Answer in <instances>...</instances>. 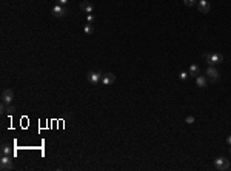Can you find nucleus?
I'll return each mask as SVG.
<instances>
[{
    "label": "nucleus",
    "instance_id": "nucleus-1",
    "mask_svg": "<svg viewBox=\"0 0 231 171\" xmlns=\"http://www.w3.org/2000/svg\"><path fill=\"white\" fill-rule=\"evenodd\" d=\"M203 59L207 60V63L210 66H214V65L224 62V56L219 54V52H205V54H203Z\"/></svg>",
    "mask_w": 231,
    "mask_h": 171
},
{
    "label": "nucleus",
    "instance_id": "nucleus-2",
    "mask_svg": "<svg viewBox=\"0 0 231 171\" xmlns=\"http://www.w3.org/2000/svg\"><path fill=\"white\" fill-rule=\"evenodd\" d=\"M14 168V164L10 156H2V159H0V170L3 171H10Z\"/></svg>",
    "mask_w": 231,
    "mask_h": 171
},
{
    "label": "nucleus",
    "instance_id": "nucleus-3",
    "mask_svg": "<svg viewBox=\"0 0 231 171\" xmlns=\"http://www.w3.org/2000/svg\"><path fill=\"white\" fill-rule=\"evenodd\" d=\"M102 77H103V74L100 71H90V73H88V82L96 85V83L102 82Z\"/></svg>",
    "mask_w": 231,
    "mask_h": 171
},
{
    "label": "nucleus",
    "instance_id": "nucleus-4",
    "mask_svg": "<svg viewBox=\"0 0 231 171\" xmlns=\"http://www.w3.org/2000/svg\"><path fill=\"white\" fill-rule=\"evenodd\" d=\"M51 13H52V15H54V17H59V19H60V17H65V15H66L68 8L63 6V5H59V3H57V5L51 10Z\"/></svg>",
    "mask_w": 231,
    "mask_h": 171
},
{
    "label": "nucleus",
    "instance_id": "nucleus-5",
    "mask_svg": "<svg viewBox=\"0 0 231 171\" xmlns=\"http://www.w3.org/2000/svg\"><path fill=\"white\" fill-rule=\"evenodd\" d=\"M214 165H216V168H217V170L225 171V170H228V168H230V160H228V159H225V157H219V159H216V160H214Z\"/></svg>",
    "mask_w": 231,
    "mask_h": 171
},
{
    "label": "nucleus",
    "instance_id": "nucleus-6",
    "mask_svg": "<svg viewBox=\"0 0 231 171\" xmlns=\"http://www.w3.org/2000/svg\"><path fill=\"white\" fill-rule=\"evenodd\" d=\"M219 77H220V74H219V71H217L214 66H210V68H207V79H210L213 83H214V82H217V80H219Z\"/></svg>",
    "mask_w": 231,
    "mask_h": 171
},
{
    "label": "nucleus",
    "instance_id": "nucleus-7",
    "mask_svg": "<svg viewBox=\"0 0 231 171\" xmlns=\"http://www.w3.org/2000/svg\"><path fill=\"white\" fill-rule=\"evenodd\" d=\"M14 99V93L13 89H3L2 91V102H5L6 105H10Z\"/></svg>",
    "mask_w": 231,
    "mask_h": 171
},
{
    "label": "nucleus",
    "instance_id": "nucleus-8",
    "mask_svg": "<svg viewBox=\"0 0 231 171\" xmlns=\"http://www.w3.org/2000/svg\"><path fill=\"white\" fill-rule=\"evenodd\" d=\"M197 8H199V11L202 14L210 13V3H208V0H199V2H197Z\"/></svg>",
    "mask_w": 231,
    "mask_h": 171
},
{
    "label": "nucleus",
    "instance_id": "nucleus-9",
    "mask_svg": "<svg viewBox=\"0 0 231 171\" xmlns=\"http://www.w3.org/2000/svg\"><path fill=\"white\" fill-rule=\"evenodd\" d=\"M114 82H116V74H113V73L103 74V77H102V83L103 85H111Z\"/></svg>",
    "mask_w": 231,
    "mask_h": 171
},
{
    "label": "nucleus",
    "instance_id": "nucleus-10",
    "mask_svg": "<svg viewBox=\"0 0 231 171\" xmlns=\"http://www.w3.org/2000/svg\"><path fill=\"white\" fill-rule=\"evenodd\" d=\"M80 10H82L83 13L91 14V13L94 11V6H93V3H90V2H86V0H83V2L80 3Z\"/></svg>",
    "mask_w": 231,
    "mask_h": 171
},
{
    "label": "nucleus",
    "instance_id": "nucleus-11",
    "mask_svg": "<svg viewBox=\"0 0 231 171\" xmlns=\"http://www.w3.org/2000/svg\"><path fill=\"white\" fill-rule=\"evenodd\" d=\"M207 83H208L207 76H197V77H196V85H197L199 88H207Z\"/></svg>",
    "mask_w": 231,
    "mask_h": 171
},
{
    "label": "nucleus",
    "instance_id": "nucleus-12",
    "mask_svg": "<svg viewBox=\"0 0 231 171\" xmlns=\"http://www.w3.org/2000/svg\"><path fill=\"white\" fill-rule=\"evenodd\" d=\"M188 74L193 76V77H194V76L197 77V76L200 74V68H199V65H191V66L188 68Z\"/></svg>",
    "mask_w": 231,
    "mask_h": 171
},
{
    "label": "nucleus",
    "instance_id": "nucleus-13",
    "mask_svg": "<svg viewBox=\"0 0 231 171\" xmlns=\"http://www.w3.org/2000/svg\"><path fill=\"white\" fill-rule=\"evenodd\" d=\"M2 156H10L11 154V148H10V145H2Z\"/></svg>",
    "mask_w": 231,
    "mask_h": 171
},
{
    "label": "nucleus",
    "instance_id": "nucleus-14",
    "mask_svg": "<svg viewBox=\"0 0 231 171\" xmlns=\"http://www.w3.org/2000/svg\"><path fill=\"white\" fill-rule=\"evenodd\" d=\"M83 31H85V34H93V26H91L90 23H88V25L85 26V28H83Z\"/></svg>",
    "mask_w": 231,
    "mask_h": 171
},
{
    "label": "nucleus",
    "instance_id": "nucleus-15",
    "mask_svg": "<svg viewBox=\"0 0 231 171\" xmlns=\"http://www.w3.org/2000/svg\"><path fill=\"white\" fill-rule=\"evenodd\" d=\"M14 111H15V108H14V105H11V103H10V105H8V106H6V113H8V114H13Z\"/></svg>",
    "mask_w": 231,
    "mask_h": 171
},
{
    "label": "nucleus",
    "instance_id": "nucleus-16",
    "mask_svg": "<svg viewBox=\"0 0 231 171\" xmlns=\"http://www.w3.org/2000/svg\"><path fill=\"white\" fill-rule=\"evenodd\" d=\"M188 76H190L188 73H185V71H182V73L179 74V79H180V80H186V79H188Z\"/></svg>",
    "mask_w": 231,
    "mask_h": 171
},
{
    "label": "nucleus",
    "instance_id": "nucleus-17",
    "mask_svg": "<svg viewBox=\"0 0 231 171\" xmlns=\"http://www.w3.org/2000/svg\"><path fill=\"white\" fill-rule=\"evenodd\" d=\"M196 2H197V0H183V3H185L186 6H193Z\"/></svg>",
    "mask_w": 231,
    "mask_h": 171
},
{
    "label": "nucleus",
    "instance_id": "nucleus-18",
    "mask_svg": "<svg viewBox=\"0 0 231 171\" xmlns=\"http://www.w3.org/2000/svg\"><path fill=\"white\" fill-rule=\"evenodd\" d=\"M6 103L5 102H2V105H0V111H2V114H6Z\"/></svg>",
    "mask_w": 231,
    "mask_h": 171
},
{
    "label": "nucleus",
    "instance_id": "nucleus-19",
    "mask_svg": "<svg viewBox=\"0 0 231 171\" xmlns=\"http://www.w3.org/2000/svg\"><path fill=\"white\" fill-rule=\"evenodd\" d=\"M185 122H186V123H190V125H191V123H194V116H188Z\"/></svg>",
    "mask_w": 231,
    "mask_h": 171
},
{
    "label": "nucleus",
    "instance_id": "nucleus-20",
    "mask_svg": "<svg viewBox=\"0 0 231 171\" xmlns=\"http://www.w3.org/2000/svg\"><path fill=\"white\" fill-rule=\"evenodd\" d=\"M86 22L91 25V23L94 22V15H93V14H88V19H86Z\"/></svg>",
    "mask_w": 231,
    "mask_h": 171
},
{
    "label": "nucleus",
    "instance_id": "nucleus-21",
    "mask_svg": "<svg viewBox=\"0 0 231 171\" xmlns=\"http://www.w3.org/2000/svg\"><path fill=\"white\" fill-rule=\"evenodd\" d=\"M56 2H57L59 5H63V6H66V3L69 2V0H56Z\"/></svg>",
    "mask_w": 231,
    "mask_h": 171
},
{
    "label": "nucleus",
    "instance_id": "nucleus-22",
    "mask_svg": "<svg viewBox=\"0 0 231 171\" xmlns=\"http://www.w3.org/2000/svg\"><path fill=\"white\" fill-rule=\"evenodd\" d=\"M227 142H228L230 145H231V136H228V137H227Z\"/></svg>",
    "mask_w": 231,
    "mask_h": 171
}]
</instances>
